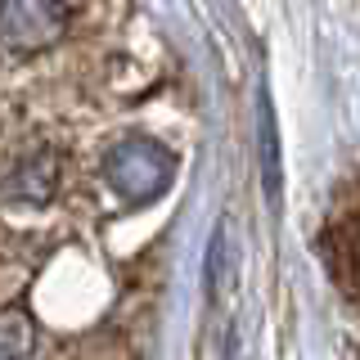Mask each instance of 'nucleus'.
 Returning a JSON list of instances; mask_svg holds the SVG:
<instances>
[{
    "label": "nucleus",
    "instance_id": "6",
    "mask_svg": "<svg viewBox=\"0 0 360 360\" xmlns=\"http://www.w3.org/2000/svg\"><path fill=\"white\" fill-rule=\"evenodd\" d=\"M18 185H22V194L27 198H37V202H45L50 198V185H54V167H50V158H32L27 167L18 172Z\"/></svg>",
    "mask_w": 360,
    "mask_h": 360
},
{
    "label": "nucleus",
    "instance_id": "5",
    "mask_svg": "<svg viewBox=\"0 0 360 360\" xmlns=\"http://www.w3.org/2000/svg\"><path fill=\"white\" fill-rule=\"evenodd\" d=\"M262 162H266V194L270 202H279V140H275V112H270L266 95H262Z\"/></svg>",
    "mask_w": 360,
    "mask_h": 360
},
{
    "label": "nucleus",
    "instance_id": "1",
    "mask_svg": "<svg viewBox=\"0 0 360 360\" xmlns=\"http://www.w3.org/2000/svg\"><path fill=\"white\" fill-rule=\"evenodd\" d=\"M104 176L127 202H153L167 189V180H172V153L158 140L135 135V140H122L117 149L108 153Z\"/></svg>",
    "mask_w": 360,
    "mask_h": 360
},
{
    "label": "nucleus",
    "instance_id": "2",
    "mask_svg": "<svg viewBox=\"0 0 360 360\" xmlns=\"http://www.w3.org/2000/svg\"><path fill=\"white\" fill-rule=\"evenodd\" d=\"M68 9L59 0H0V45L14 54L45 50L63 37Z\"/></svg>",
    "mask_w": 360,
    "mask_h": 360
},
{
    "label": "nucleus",
    "instance_id": "4",
    "mask_svg": "<svg viewBox=\"0 0 360 360\" xmlns=\"http://www.w3.org/2000/svg\"><path fill=\"white\" fill-rule=\"evenodd\" d=\"M37 342V329L22 311H0V360H22Z\"/></svg>",
    "mask_w": 360,
    "mask_h": 360
},
{
    "label": "nucleus",
    "instance_id": "3",
    "mask_svg": "<svg viewBox=\"0 0 360 360\" xmlns=\"http://www.w3.org/2000/svg\"><path fill=\"white\" fill-rule=\"evenodd\" d=\"M329 257H333L338 275H342V284H352L360 292V212H352L347 221H333Z\"/></svg>",
    "mask_w": 360,
    "mask_h": 360
}]
</instances>
